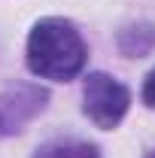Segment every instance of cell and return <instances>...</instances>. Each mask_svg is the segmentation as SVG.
I'll list each match as a JSON object with an SVG mask.
<instances>
[{"label":"cell","instance_id":"6da1fadb","mask_svg":"<svg viewBox=\"0 0 155 158\" xmlns=\"http://www.w3.org/2000/svg\"><path fill=\"white\" fill-rule=\"evenodd\" d=\"M24 61H27V70L37 79L70 82L85 70L88 46H85L79 27L70 19L49 15V19H40L31 27Z\"/></svg>","mask_w":155,"mask_h":158},{"label":"cell","instance_id":"7a4b0ae2","mask_svg":"<svg viewBox=\"0 0 155 158\" xmlns=\"http://www.w3.org/2000/svg\"><path fill=\"white\" fill-rule=\"evenodd\" d=\"M131 110V91L116 76L94 70L82 82V113L100 131H116Z\"/></svg>","mask_w":155,"mask_h":158},{"label":"cell","instance_id":"3957f363","mask_svg":"<svg viewBox=\"0 0 155 158\" xmlns=\"http://www.w3.org/2000/svg\"><path fill=\"white\" fill-rule=\"evenodd\" d=\"M46 100H49V91L31 82L0 91V137L24 131V125L46 110Z\"/></svg>","mask_w":155,"mask_h":158},{"label":"cell","instance_id":"277c9868","mask_svg":"<svg viewBox=\"0 0 155 158\" xmlns=\"http://www.w3.org/2000/svg\"><path fill=\"white\" fill-rule=\"evenodd\" d=\"M116 46L125 58H143L155 49V24L152 21H134L122 27L116 37Z\"/></svg>","mask_w":155,"mask_h":158},{"label":"cell","instance_id":"5b68a950","mask_svg":"<svg viewBox=\"0 0 155 158\" xmlns=\"http://www.w3.org/2000/svg\"><path fill=\"white\" fill-rule=\"evenodd\" d=\"M31 158H103L100 149L88 140H79V137H55V140H46L34 149Z\"/></svg>","mask_w":155,"mask_h":158},{"label":"cell","instance_id":"8992f818","mask_svg":"<svg viewBox=\"0 0 155 158\" xmlns=\"http://www.w3.org/2000/svg\"><path fill=\"white\" fill-rule=\"evenodd\" d=\"M140 100L149 106V110H155V67L146 73V79H143V88H140Z\"/></svg>","mask_w":155,"mask_h":158},{"label":"cell","instance_id":"52a82bcc","mask_svg":"<svg viewBox=\"0 0 155 158\" xmlns=\"http://www.w3.org/2000/svg\"><path fill=\"white\" fill-rule=\"evenodd\" d=\"M143 158H155V152H146V155H143Z\"/></svg>","mask_w":155,"mask_h":158}]
</instances>
